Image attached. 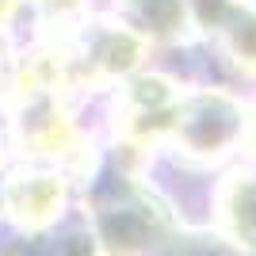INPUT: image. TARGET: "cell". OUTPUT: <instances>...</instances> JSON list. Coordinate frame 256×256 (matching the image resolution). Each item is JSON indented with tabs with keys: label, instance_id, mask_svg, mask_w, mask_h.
<instances>
[{
	"label": "cell",
	"instance_id": "obj_12",
	"mask_svg": "<svg viewBox=\"0 0 256 256\" xmlns=\"http://www.w3.org/2000/svg\"><path fill=\"white\" fill-rule=\"evenodd\" d=\"M241 4H252V0H241Z\"/></svg>",
	"mask_w": 256,
	"mask_h": 256
},
{
	"label": "cell",
	"instance_id": "obj_7",
	"mask_svg": "<svg viewBox=\"0 0 256 256\" xmlns=\"http://www.w3.org/2000/svg\"><path fill=\"white\" fill-rule=\"evenodd\" d=\"M218 214H222V226L230 230L234 245L256 248V168L234 172V176L222 184Z\"/></svg>",
	"mask_w": 256,
	"mask_h": 256
},
{
	"label": "cell",
	"instance_id": "obj_8",
	"mask_svg": "<svg viewBox=\"0 0 256 256\" xmlns=\"http://www.w3.org/2000/svg\"><path fill=\"white\" fill-rule=\"evenodd\" d=\"M226 54L237 62V69L256 73V8H241L222 31Z\"/></svg>",
	"mask_w": 256,
	"mask_h": 256
},
{
	"label": "cell",
	"instance_id": "obj_5",
	"mask_svg": "<svg viewBox=\"0 0 256 256\" xmlns=\"http://www.w3.org/2000/svg\"><path fill=\"white\" fill-rule=\"evenodd\" d=\"M4 206L16 222L31 226H50L65 206V180L58 172H16L8 184H4Z\"/></svg>",
	"mask_w": 256,
	"mask_h": 256
},
{
	"label": "cell",
	"instance_id": "obj_2",
	"mask_svg": "<svg viewBox=\"0 0 256 256\" xmlns=\"http://www.w3.org/2000/svg\"><path fill=\"white\" fill-rule=\"evenodd\" d=\"M69 42V38H65ZM146 38L134 34L126 23H80L76 27V42H69V62H73V84H107V80H126L138 69Z\"/></svg>",
	"mask_w": 256,
	"mask_h": 256
},
{
	"label": "cell",
	"instance_id": "obj_9",
	"mask_svg": "<svg viewBox=\"0 0 256 256\" xmlns=\"http://www.w3.org/2000/svg\"><path fill=\"white\" fill-rule=\"evenodd\" d=\"M164 256H237L222 237H184Z\"/></svg>",
	"mask_w": 256,
	"mask_h": 256
},
{
	"label": "cell",
	"instance_id": "obj_10",
	"mask_svg": "<svg viewBox=\"0 0 256 256\" xmlns=\"http://www.w3.org/2000/svg\"><path fill=\"white\" fill-rule=\"evenodd\" d=\"M23 8V0H0V27H8L12 23V16Z\"/></svg>",
	"mask_w": 256,
	"mask_h": 256
},
{
	"label": "cell",
	"instance_id": "obj_11",
	"mask_svg": "<svg viewBox=\"0 0 256 256\" xmlns=\"http://www.w3.org/2000/svg\"><path fill=\"white\" fill-rule=\"evenodd\" d=\"M245 138H248V146H252V153H256V107L245 111Z\"/></svg>",
	"mask_w": 256,
	"mask_h": 256
},
{
	"label": "cell",
	"instance_id": "obj_6",
	"mask_svg": "<svg viewBox=\"0 0 256 256\" xmlns=\"http://www.w3.org/2000/svg\"><path fill=\"white\" fill-rule=\"evenodd\" d=\"M122 23L146 42H172L192 27V0H122Z\"/></svg>",
	"mask_w": 256,
	"mask_h": 256
},
{
	"label": "cell",
	"instance_id": "obj_1",
	"mask_svg": "<svg viewBox=\"0 0 256 256\" xmlns=\"http://www.w3.org/2000/svg\"><path fill=\"white\" fill-rule=\"evenodd\" d=\"M192 160H218L245 138V107L226 92L184 96L168 134Z\"/></svg>",
	"mask_w": 256,
	"mask_h": 256
},
{
	"label": "cell",
	"instance_id": "obj_3",
	"mask_svg": "<svg viewBox=\"0 0 256 256\" xmlns=\"http://www.w3.org/2000/svg\"><path fill=\"white\" fill-rule=\"evenodd\" d=\"M180 100H184L180 88L160 73L126 76L122 92H118V111H115V126L122 134V142L142 150V146H157L160 138H168Z\"/></svg>",
	"mask_w": 256,
	"mask_h": 256
},
{
	"label": "cell",
	"instance_id": "obj_4",
	"mask_svg": "<svg viewBox=\"0 0 256 256\" xmlns=\"http://www.w3.org/2000/svg\"><path fill=\"white\" fill-rule=\"evenodd\" d=\"M16 134L27 153L38 157H69L76 150V126L58 92L42 96H20V115H16Z\"/></svg>",
	"mask_w": 256,
	"mask_h": 256
}]
</instances>
